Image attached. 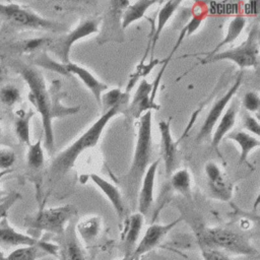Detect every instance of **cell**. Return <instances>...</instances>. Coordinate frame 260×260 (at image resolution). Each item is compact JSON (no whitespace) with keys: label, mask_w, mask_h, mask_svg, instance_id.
<instances>
[{"label":"cell","mask_w":260,"mask_h":260,"mask_svg":"<svg viewBox=\"0 0 260 260\" xmlns=\"http://www.w3.org/2000/svg\"><path fill=\"white\" fill-rule=\"evenodd\" d=\"M181 1H168L165 2L164 5L160 7L158 13H157V19H156V26L153 30L152 38L150 41V61L153 59V52L154 48L156 46V43L160 37V34L166 26L167 22L170 20V18L174 15L177 8L180 6Z\"/></svg>","instance_id":"25"},{"label":"cell","mask_w":260,"mask_h":260,"mask_svg":"<svg viewBox=\"0 0 260 260\" xmlns=\"http://www.w3.org/2000/svg\"><path fill=\"white\" fill-rule=\"evenodd\" d=\"M2 135V127H1V124H0V137Z\"/></svg>","instance_id":"42"},{"label":"cell","mask_w":260,"mask_h":260,"mask_svg":"<svg viewBox=\"0 0 260 260\" xmlns=\"http://www.w3.org/2000/svg\"><path fill=\"white\" fill-rule=\"evenodd\" d=\"M60 237L57 252L58 260H86L83 244L78 239L72 221Z\"/></svg>","instance_id":"13"},{"label":"cell","mask_w":260,"mask_h":260,"mask_svg":"<svg viewBox=\"0 0 260 260\" xmlns=\"http://www.w3.org/2000/svg\"><path fill=\"white\" fill-rule=\"evenodd\" d=\"M76 214V208L71 204L44 208L24 218V225L32 231L46 232L61 236Z\"/></svg>","instance_id":"6"},{"label":"cell","mask_w":260,"mask_h":260,"mask_svg":"<svg viewBox=\"0 0 260 260\" xmlns=\"http://www.w3.org/2000/svg\"><path fill=\"white\" fill-rule=\"evenodd\" d=\"M182 217L176 218L175 220L161 224V223H152L150 224L144 234L140 237L136 247L134 248L130 257L134 260H140L142 256L153 250L157 247L166 236L181 221Z\"/></svg>","instance_id":"10"},{"label":"cell","mask_w":260,"mask_h":260,"mask_svg":"<svg viewBox=\"0 0 260 260\" xmlns=\"http://www.w3.org/2000/svg\"><path fill=\"white\" fill-rule=\"evenodd\" d=\"M128 104L118 105L102 113L100 118L85 130L73 143L60 151L51 161L49 167L48 179L51 182H57L62 179L70 169L73 168L77 158L85 150L94 147L101 139L102 133L112 118L119 113L124 112Z\"/></svg>","instance_id":"1"},{"label":"cell","mask_w":260,"mask_h":260,"mask_svg":"<svg viewBox=\"0 0 260 260\" xmlns=\"http://www.w3.org/2000/svg\"><path fill=\"white\" fill-rule=\"evenodd\" d=\"M245 25H246V18L243 15H236L235 17H233L228 24L224 37L216 45V47L206 55V57L217 53L219 51V49H221L223 46L229 45V44L233 43L234 41H236L239 38V36L241 35V32L243 31V29L245 28Z\"/></svg>","instance_id":"28"},{"label":"cell","mask_w":260,"mask_h":260,"mask_svg":"<svg viewBox=\"0 0 260 260\" xmlns=\"http://www.w3.org/2000/svg\"><path fill=\"white\" fill-rule=\"evenodd\" d=\"M242 121H243V127L246 129L245 131L258 137L259 138V134H260V125H259V122L256 118H254L251 114L249 113H244L243 115V118H242Z\"/></svg>","instance_id":"37"},{"label":"cell","mask_w":260,"mask_h":260,"mask_svg":"<svg viewBox=\"0 0 260 260\" xmlns=\"http://www.w3.org/2000/svg\"><path fill=\"white\" fill-rule=\"evenodd\" d=\"M153 83H149L146 79H142L134 93L129 105V113L134 118H139L147 111L158 109L157 105L151 101Z\"/></svg>","instance_id":"16"},{"label":"cell","mask_w":260,"mask_h":260,"mask_svg":"<svg viewBox=\"0 0 260 260\" xmlns=\"http://www.w3.org/2000/svg\"><path fill=\"white\" fill-rule=\"evenodd\" d=\"M203 260H232L226 254L210 249H202Z\"/></svg>","instance_id":"38"},{"label":"cell","mask_w":260,"mask_h":260,"mask_svg":"<svg viewBox=\"0 0 260 260\" xmlns=\"http://www.w3.org/2000/svg\"><path fill=\"white\" fill-rule=\"evenodd\" d=\"M151 111L145 112L139 117L137 137L133 158L129 172L126 176L129 190L138 189L143 175L151 164L152 157V138H151Z\"/></svg>","instance_id":"4"},{"label":"cell","mask_w":260,"mask_h":260,"mask_svg":"<svg viewBox=\"0 0 260 260\" xmlns=\"http://www.w3.org/2000/svg\"><path fill=\"white\" fill-rule=\"evenodd\" d=\"M242 80H243V74H242V72H240V74L236 78V81L233 83V85L230 87V89H228V91L212 105V107L208 111V113H207L206 117L204 118L203 123L198 131V134L196 136L197 142H201L211 135L218 120L220 119L223 112L228 108V105L235 98V94L237 93L238 89L240 88V86L242 84Z\"/></svg>","instance_id":"9"},{"label":"cell","mask_w":260,"mask_h":260,"mask_svg":"<svg viewBox=\"0 0 260 260\" xmlns=\"http://www.w3.org/2000/svg\"><path fill=\"white\" fill-rule=\"evenodd\" d=\"M19 199H21L20 193L14 191L9 193L2 201H0V221L3 218L7 217L8 211Z\"/></svg>","instance_id":"36"},{"label":"cell","mask_w":260,"mask_h":260,"mask_svg":"<svg viewBox=\"0 0 260 260\" xmlns=\"http://www.w3.org/2000/svg\"><path fill=\"white\" fill-rule=\"evenodd\" d=\"M237 114H238V102H237V100L233 99L230 102L229 107L223 112L222 116L218 120V122L213 130L211 144L214 148H216L219 145L222 138L224 136H226L232 131L233 127L236 124Z\"/></svg>","instance_id":"20"},{"label":"cell","mask_w":260,"mask_h":260,"mask_svg":"<svg viewBox=\"0 0 260 260\" xmlns=\"http://www.w3.org/2000/svg\"><path fill=\"white\" fill-rule=\"evenodd\" d=\"M158 129L160 132V155L166 175L170 177L178 166V148L176 142L173 140L170 122L160 121L158 123Z\"/></svg>","instance_id":"14"},{"label":"cell","mask_w":260,"mask_h":260,"mask_svg":"<svg viewBox=\"0 0 260 260\" xmlns=\"http://www.w3.org/2000/svg\"><path fill=\"white\" fill-rule=\"evenodd\" d=\"M155 3V1L149 0H140L133 3L129 2L121 14V28L125 29L133 22L141 19L150 6Z\"/></svg>","instance_id":"26"},{"label":"cell","mask_w":260,"mask_h":260,"mask_svg":"<svg viewBox=\"0 0 260 260\" xmlns=\"http://www.w3.org/2000/svg\"><path fill=\"white\" fill-rule=\"evenodd\" d=\"M30 57H32L31 58V63L35 64L36 66L42 67L46 70H50V71L59 73V74L64 75V76H69L70 75L68 73L67 69H66V65L61 63L60 61H57V60L53 59L52 57H50L46 51L39 52L37 54L30 55Z\"/></svg>","instance_id":"30"},{"label":"cell","mask_w":260,"mask_h":260,"mask_svg":"<svg viewBox=\"0 0 260 260\" xmlns=\"http://www.w3.org/2000/svg\"><path fill=\"white\" fill-rule=\"evenodd\" d=\"M58 245L48 243L46 246H24L12 250L4 260H38L46 255L57 256Z\"/></svg>","instance_id":"21"},{"label":"cell","mask_w":260,"mask_h":260,"mask_svg":"<svg viewBox=\"0 0 260 260\" xmlns=\"http://www.w3.org/2000/svg\"><path fill=\"white\" fill-rule=\"evenodd\" d=\"M88 178L107 197V199L110 201V203L114 207L118 217L122 219L124 217L125 205H124V199H123L122 193L120 192L118 187L96 174H90Z\"/></svg>","instance_id":"19"},{"label":"cell","mask_w":260,"mask_h":260,"mask_svg":"<svg viewBox=\"0 0 260 260\" xmlns=\"http://www.w3.org/2000/svg\"><path fill=\"white\" fill-rule=\"evenodd\" d=\"M16 160L13 149L7 146H0V171L11 170Z\"/></svg>","instance_id":"34"},{"label":"cell","mask_w":260,"mask_h":260,"mask_svg":"<svg viewBox=\"0 0 260 260\" xmlns=\"http://www.w3.org/2000/svg\"><path fill=\"white\" fill-rule=\"evenodd\" d=\"M120 260H134V259H132L130 256H123V258Z\"/></svg>","instance_id":"40"},{"label":"cell","mask_w":260,"mask_h":260,"mask_svg":"<svg viewBox=\"0 0 260 260\" xmlns=\"http://www.w3.org/2000/svg\"><path fill=\"white\" fill-rule=\"evenodd\" d=\"M52 41V38L48 37H38V38H29L18 41L14 43L11 48L14 52L20 55H34L39 52H43L48 50V47Z\"/></svg>","instance_id":"27"},{"label":"cell","mask_w":260,"mask_h":260,"mask_svg":"<svg viewBox=\"0 0 260 260\" xmlns=\"http://www.w3.org/2000/svg\"><path fill=\"white\" fill-rule=\"evenodd\" d=\"M229 60L238 65L240 68L257 67L259 63V44H258V28L254 26L249 31L246 40L239 46L217 52L211 56H207L202 60V63H211L217 61Z\"/></svg>","instance_id":"7"},{"label":"cell","mask_w":260,"mask_h":260,"mask_svg":"<svg viewBox=\"0 0 260 260\" xmlns=\"http://www.w3.org/2000/svg\"><path fill=\"white\" fill-rule=\"evenodd\" d=\"M160 159L152 161L147 168L145 174L142 177V180L139 185V192L137 197V208L138 212L142 215H147L154 202V186H155V177L158 169Z\"/></svg>","instance_id":"12"},{"label":"cell","mask_w":260,"mask_h":260,"mask_svg":"<svg viewBox=\"0 0 260 260\" xmlns=\"http://www.w3.org/2000/svg\"><path fill=\"white\" fill-rule=\"evenodd\" d=\"M226 138L235 141L240 147V157L239 165H242L247 161V158L251 151L260 146V140L258 137L244 131V130H236L231 131Z\"/></svg>","instance_id":"23"},{"label":"cell","mask_w":260,"mask_h":260,"mask_svg":"<svg viewBox=\"0 0 260 260\" xmlns=\"http://www.w3.org/2000/svg\"><path fill=\"white\" fill-rule=\"evenodd\" d=\"M0 18L19 29L55 32L67 30L65 24L46 18L29 7L16 2H0Z\"/></svg>","instance_id":"5"},{"label":"cell","mask_w":260,"mask_h":260,"mask_svg":"<svg viewBox=\"0 0 260 260\" xmlns=\"http://www.w3.org/2000/svg\"><path fill=\"white\" fill-rule=\"evenodd\" d=\"M25 160L26 166L30 171H40L43 168L45 162V151L41 137L27 146Z\"/></svg>","instance_id":"31"},{"label":"cell","mask_w":260,"mask_h":260,"mask_svg":"<svg viewBox=\"0 0 260 260\" xmlns=\"http://www.w3.org/2000/svg\"><path fill=\"white\" fill-rule=\"evenodd\" d=\"M12 172V170H6V171H0V180L3 178V177H5V176H7L8 174H10Z\"/></svg>","instance_id":"39"},{"label":"cell","mask_w":260,"mask_h":260,"mask_svg":"<svg viewBox=\"0 0 260 260\" xmlns=\"http://www.w3.org/2000/svg\"><path fill=\"white\" fill-rule=\"evenodd\" d=\"M196 238L202 249L216 250L233 255L253 256L258 252L242 234L226 228L208 226L197 231Z\"/></svg>","instance_id":"3"},{"label":"cell","mask_w":260,"mask_h":260,"mask_svg":"<svg viewBox=\"0 0 260 260\" xmlns=\"http://www.w3.org/2000/svg\"><path fill=\"white\" fill-rule=\"evenodd\" d=\"M242 105H243L244 109L247 111V113H249V114L258 112V110L260 108V99H259L258 92L253 91V90L247 91L244 94Z\"/></svg>","instance_id":"35"},{"label":"cell","mask_w":260,"mask_h":260,"mask_svg":"<svg viewBox=\"0 0 260 260\" xmlns=\"http://www.w3.org/2000/svg\"><path fill=\"white\" fill-rule=\"evenodd\" d=\"M144 223V215L140 212L136 211L132 213L126 223L123 233V248H124V256H130L136 247L140 237Z\"/></svg>","instance_id":"18"},{"label":"cell","mask_w":260,"mask_h":260,"mask_svg":"<svg viewBox=\"0 0 260 260\" xmlns=\"http://www.w3.org/2000/svg\"><path fill=\"white\" fill-rule=\"evenodd\" d=\"M16 72L21 76L28 87V101L40 114L44 132V146L52 154L54 152V131H53V111L50 89L42 72L35 66L17 61L15 64Z\"/></svg>","instance_id":"2"},{"label":"cell","mask_w":260,"mask_h":260,"mask_svg":"<svg viewBox=\"0 0 260 260\" xmlns=\"http://www.w3.org/2000/svg\"><path fill=\"white\" fill-rule=\"evenodd\" d=\"M47 244L34 236L18 232L10 224L7 217L0 221V247L15 249L24 246H46Z\"/></svg>","instance_id":"15"},{"label":"cell","mask_w":260,"mask_h":260,"mask_svg":"<svg viewBox=\"0 0 260 260\" xmlns=\"http://www.w3.org/2000/svg\"><path fill=\"white\" fill-rule=\"evenodd\" d=\"M35 111L31 109H19L15 112L13 120V130L18 141L26 146L31 143L30 138V121L35 116Z\"/></svg>","instance_id":"22"},{"label":"cell","mask_w":260,"mask_h":260,"mask_svg":"<svg viewBox=\"0 0 260 260\" xmlns=\"http://www.w3.org/2000/svg\"><path fill=\"white\" fill-rule=\"evenodd\" d=\"M206 185L210 196L226 202L232 197V186L226 181L219 166L214 161H207L204 166Z\"/></svg>","instance_id":"11"},{"label":"cell","mask_w":260,"mask_h":260,"mask_svg":"<svg viewBox=\"0 0 260 260\" xmlns=\"http://www.w3.org/2000/svg\"><path fill=\"white\" fill-rule=\"evenodd\" d=\"M102 230V221L99 216H87L75 225V233L82 244L89 245L98 240Z\"/></svg>","instance_id":"24"},{"label":"cell","mask_w":260,"mask_h":260,"mask_svg":"<svg viewBox=\"0 0 260 260\" xmlns=\"http://www.w3.org/2000/svg\"><path fill=\"white\" fill-rule=\"evenodd\" d=\"M0 260H4V254L0 251Z\"/></svg>","instance_id":"41"},{"label":"cell","mask_w":260,"mask_h":260,"mask_svg":"<svg viewBox=\"0 0 260 260\" xmlns=\"http://www.w3.org/2000/svg\"><path fill=\"white\" fill-rule=\"evenodd\" d=\"M20 96L19 89L14 85L7 84L0 88V101L7 107L14 106L20 100Z\"/></svg>","instance_id":"33"},{"label":"cell","mask_w":260,"mask_h":260,"mask_svg":"<svg viewBox=\"0 0 260 260\" xmlns=\"http://www.w3.org/2000/svg\"><path fill=\"white\" fill-rule=\"evenodd\" d=\"M170 185L171 187L181 195L186 198H191L192 196V181L191 175L188 170L181 169L176 170L171 176Z\"/></svg>","instance_id":"29"},{"label":"cell","mask_w":260,"mask_h":260,"mask_svg":"<svg viewBox=\"0 0 260 260\" xmlns=\"http://www.w3.org/2000/svg\"><path fill=\"white\" fill-rule=\"evenodd\" d=\"M65 65L68 73L70 75L71 74L76 75L81 80V82L85 85V87L91 92L98 105L101 106V96L106 90H108V85L103 81H101L88 69L84 68L83 66H80L71 61Z\"/></svg>","instance_id":"17"},{"label":"cell","mask_w":260,"mask_h":260,"mask_svg":"<svg viewBox=\"0 0 260 260\" xmlns=\"http://www.w3.org/2000/svg\"><path fill=\"white\" fill-rule=\"evenodd\" d=\"M129 95L128 91L123 92L120 88H112L106 90L101 96V107H103V112L108 111L118 105L128 104Z\"/></svg>","instance_id":"32"},{"label":"cell","mask_w":260,"mask_h":260,"mask_svg":"<svg viewBox=\"0 0 260 260\" xmlns=\"http://www.w3.org/2000/svg\"><path fill=\"white\" fill-rule=\"evenodd\" d=\"M102 22V17H91L80 21L72 30L56 38L52 39L48 50L52 52L61 63L67 64L70 62L69 54L71 47L81 39H84L90 35L96 34Z\"/></svg>","instance_id":"8"}]
</instances>
